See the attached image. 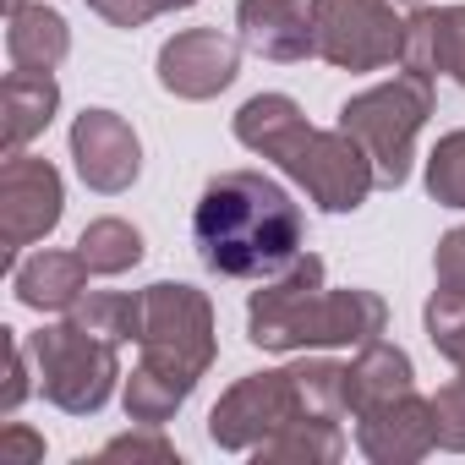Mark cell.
<instances>
[{
    "label": "cell",
    "instance_id": "83f0119b",
    "mask_svg": "<svg viewBox=\"0 0 465 465\" xmlns=\"http://www.w3.org/2000/svg\"><path fill=\"white\" fill-rule=\"evenodd\" d=\"M45 454V438H34L28 427H6V438H0V460H39Z\"/></svg>",
    "mask_w": 465,
    "mask_h": 465
},
{
    "label": "cell",
    "instance_id": "277c9868",
    "mask_svg": "<svg viewBox=\"0 0 465 465\" xmlns=\"http://www.w3.org/2000/svg\"><path fill=\"white\" fill-rule=\"evenodd\" d=\"M302 416H351L345 400V361L329 356H307L296 367L280 372H252L242 383H230L219 394V405L208 411V438L230 454H252L258 443H269L280 427L302 421Z\"/></svg>",
    "mask_w": 465,
    "mask_h": 465
},
{
    "label": "cell",
    "instance_id": "4316f807",
    "mask_svg": "<svg viewBox=\"0 0 465 465\" xmlns=\"http://www.w3.org/2000/svg\"><path fill=\"white\" fill-rule=\"evenodd\" d=\"M28 361H34V356H28V340L12 334V378H6V394H0V411H6V416L28 400Z\"/></svg>",
    "mask_w": 465,
    "mask_h": 465
},
{
    "label": "cell",
    "instance_id": "1f68e13d",
    "mask_svg": "<svg viewBox=\"0 0 465 465\" xmlns=\"http://www.w3.org/2000/svg\"><path fill=\"white\" fill-rule=\"evenodd\" d=\"M88 6H94V12H99V6H104V0H88Z\"/></svg>",
    "mask_w": 465,
    "mask_h": 465
},
{
    "label": "cell",
    "instance_id": "f546056e",
    "mask_svg": "<svg viewBox=\"0 0 465 465\" xmlns=\"http://www.w3.org/2000/svg\"><path fill=\"white\" fill-rule=\"evenodd\" d=\"M23 6H28V0H6V17H12V12H23Z\"/></svg>",
    "mask_w": 465,
    "mask_h": 465
},
{
    "label": "cell",
    "instance_id": "f1b7e54d",
    "mask_svg": "<svg viewBox=\"0 0 465 465\" xmlns=\"http://www.w3.org/2000/svg\"><path fill=\"white\" fill-rule=\"evenodd\" d=\"M148 6H153V17H159V12H186V6H197V0H148Z\"/></svg>",
    "mask_w": 465,
    "mask_h": 465
},
{
    "label": "cell",
    "instance_id": "ffe728a7",
    "mask_svg": "<svg viewBox=\"0 0 465 465\" xmlns=\"http://www.w3.org/2000/svg\"><path fill=\"white\" fill-rule=\"evenodd\" d=\"M66 318L83 323L88 334L110 340V345H126V340L143 334V291L137 296H126V291H88Z\"/></svg>",
    "mask_w": 465,
    "mask_h": 465
},
{
    "label": "cell",
    "instance_id": "cb8c5ba5",
    "mask_svg": "<svg viewBox=\"0 0 465 465\" xmlns=\"http://www.w3.org/2000/svg\"><path fill=\"white\" fill-rule=\"evenodd\" d=\"M432 432H438V449L465 454V378H454L432 394Z\"/></svg>",
    "mask_w": 465,
    "mask_h": 465
},
{
    "label": "cell",
    "instance_id": "5bb4252c",
    "mask_svg": "<svg viewBox=\"0 0 465 465\" xmlns=\"http://www.w3.org/2000/svg\"><path fill=\"white\" fill-rule=\"evenodd\" d=\"M236 39H242V50H252L263 61H280V66L318 55L312 6H302V0H242L236 6Z\"/></svg>",
    "mask_w": 465,
    "mask_h": 465
},
{
    "label": "cell",
    "instance_id": "e0dca14e",
    "mask_svg": "<svg viewBox=\"0 0 465 465\" xmlns=\"http://www.w3.org/2000/svg\"><path fill=\"white\" fill-rule=\"evenodd\" d=\"M416 389V367L400 345L389 340H372L356 351V361L345 367V400H351V416L367 411V405H383V400H400Z\"/></svg>",
    "mask_w": 465,
    "mask_h": 465
},
{
    "label": "cell",
    "instance_id": "52a82bcc",
    "mask_svg": "<svg viewBox=\"0 0 465 465\" xmlns=\"http://www.w3.org/2000/svg\"><path fill=\"white\" fill-rule=\"evenodd\" d=\"M318 61L340 72H383L405 50V23L394 17V0H307Z\"/></svg>",
    "mask_w": 465,
    "mask_h": 465
},
{
    "label": "cell",
    "instance_id": "ac0fdd59",
    "mask_svg": "<svg viewBox=\"0 0 465 465\" xmlns=\"http://www.w3.org/2000/svg\"><path fill=\"white\" fill-rule=\"evenodd\" d=\"M72 50V28L55 6H23L6 17V55L23 72H55Z\"/></svg>",
    "mask_w": 465,
    "mask_h": 465
},
{
    "label": "cell",
    "instance_id": "9c48e42d",
    "mask_svg": "<svg viewBox=\"0 0 465 465\" xmlns=\"http://www.w3.org/2000/svg\"><path fill=\"white\" fill-rule=\"evenodd\" d=\"M61 208H66L61 170L34 153H6V164H0V247H6V263H17L23 247L50 236L61 224Z\"/></svg>",
    "mask_w": 465,
    "mask_h": 465
},
{
    "label": "cell",
    "instance_id": "603a6c76",
    "mask_svg": "<svg viewBox=\"0 0 465 465\" xmlns=\"http://www.w3.org/2000/svg\"><path fill=\"white\" fill-rule=\"evenodd\" d=\"M427 192L443 208H465V132L438 137V148L427 153Z\"/></svg>",
    "mask_w": 465,
    "mask_h": 465
},
{
    "label": "cell",
    "instance_id": "3957f363",
    "mask_svg": "<svg viewBox=\"0 0 465 465\" xmlns=\"http://www.w3.org/2000/svg\"><path fill=\"white\" fill-rule=\"evenodd\" d=\"M143 361L126 378V416L137 427H164L197 389V378L213 367L219 334L213 307L197 285L159 280L143 291Z\"/></svg>",
    "mask_w": 465,
    "mask_h": 465
},
{
    "label": "cell",
    "instance_id": "d6986e66",
    "mask_svg": "<svg viewBox=\"0 0 465 465\" xmlns=\"http://www.w3.org/2000/svg\"><path fill=\"white\" fill-rule=\"evenodd\" d=\"M258 465H334L345 454V432L334 416H302L291 427H280L269 443L252 449Z\"/></svg>",
    "mask_w": 465,
    "mask_h": 465
},
{
    "label": "cell",
    "instance_id": "7c38bea8",
    "mask_svg": "<svg viewBox=\"0 0 465 465\" xmlns=\"http://www.w3.org/2000/svg\"><path fill=\"white\" fill-rule=\"evenodd\" d=\"M356 449H361L372 465H416L421 454L438 449L432 400H421V394L411 389V394H400V400H383V405L356 411Z\"/></svg>",
    "mask_w": 465,
    "mask_h": 465
},
{
    "label": "cell",
    "instance_id": "ba28073f",
    "mask_svg": "<svg viewBox=\"0 0 465 465\" xmlns=\"http://www.w3.org/2000/svg\"><path fill=\"white\" fill-rule=\"evenodd\" d=\"M389 329V302L378 291H361V285H345V291H318L296 307V318L280 329L274 351L291 356V351H334V345H372L383 340Z\"/></svg>",
    "mask_w": 465,
    "mask_h": 465
},
{
    "label": "cell",
    "instance_id": "4fadbf2b",
    "mask_svg": "<svg viewBox=\"0 0 465 465\" xmlns=\"http://www.w3.org/2000/svg\"><path fill=\"white\" fill-rule=\"evenodd\" d=\"M400 66L438 83H460L465 88V6H416L405 17V50Z\"/></svg>",
    "mask_w": 465,
    "mask_h": 465
},
{
    "label": "cell",
    "instance_id": "2e32d148",
    "mask_svg": "<svg viewBox=\"0 0 465 465\" xmlns=\"http://www.w3.org/2000/svg\"><path fill=\"white\" fill-rule=\"evenodd\" d=\"M88 274L83 252H34L12 269V291L34 312H72L88 296Z\"/></svg>",
    "mask_w": 465,
    "mask_h": 465
},
{
    "label": "cell",
    "instance_id": "5b68a950",
    "mask_svg": "<svg viewBox=\"0 0 465 465\" xmlns=\"http://www.w3.org/2000/svg\"><path fill=\"white\" fill-rule=\"evenodd\" d=\"M432 115V83L416 72H394L389 83L356 94L340 104V132H351L361 143V153L372 159L378 186L400 192L411 181V159H416V132Z\"/></svg>",
    "mask_w": 465,
    "mask_h": 465
},
{
    "label": "cell",
    "instance_id": "6da1fadb",
    "mask_svg": "<svg viewBox=\"0 0 465 465\" xmlns=\"http://www.w3.org/2000/svg\"><path fill=\"white\" fill-rule=\"evenodd\" d=\"M192 247L208 274L269 280L302 252V208L263 170H224L192 208Z\"/></svg>",
    "mask_w": 465,
    "mask_h": 465
},
{
    "label": "cell",
    "instance_id": "8fae6325",
    "mask_svg": "<svg viewBox=\"0 0 465 465\" xmlns=\"http://www.w3.org/2000/svg\"><path fill=\"white\" fill-rule=\"evenodd\" d=\"M72 159H77V175L88 192H126L137 175H143V143L132 132L126 115L115 110H83L72 121Z\"/></svg>",
    "mask_w": 465,
    "mask_h": 465
},
{
    "label": "cell",
    "instance_id": "7402d4cb",
    "mask_svg": "<svg viewBox=\"0 0 465 465\" xmlns=\"http://www.w3.org/2000/svg\"><path fill=\"white\" fill-rule=\"evenodd\" d=\"M421 329L432 351L449 356L454 372L465 378V291H432V302L421 307Z\"/></svg>",
    "mask_w": 465,
    "mask_h": 465
},
{
    "label": "cell",
    "instance_id": "7a4b0ae2",
    "mask_svg": "<svg viewBox=\"0 0 465 465\" xmlns=\"http://www.w3.org/2000/svg\"><path fill=\"white\" fill-rule=\"evenodd\" d=\"M236 143L274 159L323 213H356L378 175H372V159L361 153V143L340 126H312L302 115V104L291 94H258L236 110Z\"/></svg>",
    "mask_w": 465,
    "mask_h": 465
},
{
    "label": "cell",
    "instance_id": "484cf974",
    "mask_svg": "<svg viewBox=\"0 0 465 465\" xmlns=\"http://www.w3.org/2000/svg\"><path fill=\"white\" fill-rule=\"evenodd\" d=\"M432 269H438V291H465V224H454L438 242Z\"/></svg>",
    "mask_w": 465,
    "mask_h": 465
},
{
    "label": "cell",
    "instance_id": "44dd1931",
    "mask_svg": "<svg viewBox=\"0 0 465 465\" xmlns=\"http://www.w3.org/2000/svg\"><path fill=\"white\" fill-rule=\"evenodd\" d=\"M77 252H83V263L94 269V274H126V269H137L143 263V230L137 224H126V219H94L83 236H77Z\"/></svg>",
    "mask_w": 465,
    "mask_h": 465
},
{
    "label": "cell",
    "instance_id": "8992f818",
    "mask_svg": "<svg viewBox=\"0 0 465 465\" xmlns=\"http://www.w3.org/2000/svg\"><path fill=\"white\" fill-rule=\"evenodd\" d=\"M28 356H34V372H39V394L50 405H61L66 416H94L115 394L121 345L88 334L72 318L45 323L39 334H28Z\"/></svg>",
    "mask_w": 465,
    "mask_h": 465
},
{
    "label": "cell",
    "instance_id": "4dcf8cb0",
    "mask_svg": "<svg viewBox=\"0 0 465 465\" xmlns=\"http://www.w3.org/2000/svg\"><path fill=\"white\" fill-rule=\"evenodd\" d=\"M394 6H421V0H394Z\"/></svg>",
    "mask_w": 465,
    "mask_h": 465
},
{
    "label": "cell",
    "instance_id": "9a60e30c",
    "mask_svg": "<svg viewBox=\"0 0 465 465\" xmlns=\"http://www.w3.org/2000/svg\"><path fill=\"white\" fill-rule=\"evenodd\" d=\"M61 110V88H55V72H23L12 66L6 83H0V143L6 153H23Z\"/></svg>",
    "mask_w": 465,
    "mask_h": 465
},
{
    "label": "cell",
    "instance_id": "d4e9b609",
    "mask_svg": "<svg viewBox=\"0 0 465 465\" xmlns=\"http://www.w3.org/2000/svg\"><path fill=\"white\" fill-rule=\"evenodd\" d=\"M99 460H175V449L159 438V427H148V432H126V438H110V443L99 449Z\"/></svg>",
    "mask_w": 465,
    "mask_h": 465
},
{
    "label": "cell",
    "instance_id": "30bf717a",
    "mask_svg": "<svg viewBox=\"0 0 465 465\" xmlns=\"http://www.w3.org/2000/svg\"><path fill=\"white\" fill-rule=\"evenodd\" d=\"M242 72V39L219 28H186L159 50V88L175 99H213Z\"/></svg>",
    "mask_w": 465,
    "mask_h": 465
}]
</instances>
